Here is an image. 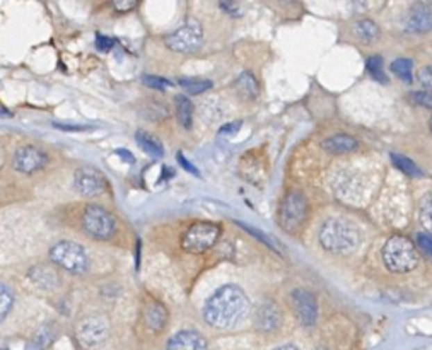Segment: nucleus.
<instances>
[{
	"instance_id": "nucleus-1",
	"label": "nucleus",
	"mask_w": 432,
	"mask_h": 350,
	"mask_svg": "<svg viewBox=\"0 0 432 350\" xmlns=\"http://www.w3.org/2000/svg\"><path fill=\"white\" fill-rule=\"evenodd\" d=\"M251 304L243 289L226 284L212 292L203 304L202 315L208 326L215 330H234L248 319Z\"/></svg>"
},
{
	"instance_id": "nucleus-2",
	"label": "nucleus",
	"mask_w": 432,
	"mask_h": 350,
	"mask_svg": "<svg viewBox=\"0 0 432 350\" xmlns=\"http://www.w3.org/2000/svg\"><path fill=\"white\" fill-rule=\"evenodd\" d=\"M318 241L331 255L349 256L363 243V233L356 222L344 217H330L319 227Z\"/></svg>"
},
{
	"instance_id": "nucleus-3",
	"label": "nucleus",
	"mask_w": 432,
	"mask_h": 350,
	"mask_svg": "<svg viewBox=\"0 0 432 350\" xmlns=\"http://www.w3.org/2000/svg\"><path fill=\"white\" fill-rule=\"evenodd\" d=\"M383 263L391 274H410L419 267V253L408 238L394 234L383 247Z\"/></svg>"
},
{
	"instance_id": "nucleus-4",
	"label": "nucleus",
	"mask_w": 432,
	"mask_h": 350,
	"mask_svg": "<svg viewBox=\"0 0 432 350\" xmlns=\"http://www.w3.org/2000/svg\"><path fill=\"white\" fill-rule=\"evenodd\" d=\"M50 260L72 275H84L89 270V256L76 241L63 240L50 248Z\"/></svg>"
},
{
	"instance_id": "nucleus-5",
	"label": "nucleus",
	"mask_w": 432,
	"mask_h": 350,
	"mask_svg": "<svg viewBox=\"0 0 432 350\" xmlns=\"http://www.w3.org/2000/svg\"><path fill=\"white\" fill-rule=\"evenodd\" d=\"M308 199L299 190H290L279 210V226L288 234H297L308 219Z\"/></svg>"
},
{
	"instance_id": "nucleus-6",
	"label": "nucleus",
	"mask_w": 432,
	"mask_h": 350,
	"mask_svg": "<svg viewBox=\"0 0 432 350\" xmlns=\"http://www.w3.org/2000/svg\"><path fill=\"white\" fill-rule=\"evenodd\" d=\"M219 238H221V226L215 222L200 221L185 231L181 248L190 255H202L217 244Z\"/></svg>"
},
{
	"instance_id": "nucleus-7",
	"label": "nucleus",
	"mask_w": 432,
	"mask_h": 350,
	"mask_svg": "<svg viewBox=\"0 0 432 350\" xmlns=\"http://www.w3.org/2000/svg\"><path fill=\"white\" fill-rule=\"evenodd\" d=\"M166 47L174 53H193L203 44V28L197 19H186L180 28L165 38Z\"/></svg>"
},
{
	"instance_id": "nucleus-8",
	"label": "nucleus",
	"mask_w": 432,
	"mask_h": 350,
	"mask_svg": "<svg viewBox=\"0 0 432 350\" xmlns=\"http://www.w3.org/2000/svg\"><path fill=\"white\" fill-rule=\"evenodd\" d=\"M83 229L92 240L106 241L113 238L115 231H117V221L106 208L92 203V206L85 207L83 214Z\"/></svg>"
},
{
	"instance_id": "nucleus-9",
	"label": "nucleus",
	"mask_w": 432,
	"mask_h": 350,
	"mask_svg": "<svg viewBox=\"0 0 432 350\" xmlns=\"http://www.w3.org/2000/svg\"><path fill=\"white\" fill-rule=\"evenodd\" d=\"M108 335H110V323L99 315L85 316L77 323V342L85 350H98L108 340Z\"/></svg>"
},
{
	"instance_id": "nucleus-10",
	"label": "nucleus",
	"mask_w": 432,
	"mask_h": 350,
	"mask_svg": "<svg viewBox=\"0 0 432 350\" xmlns=\"http://www.w3.org/2000/svg\"><path fill=\"white\" fill-rule=\"evenodd\" d=\"M74 186L79 195L85 199H94V197L103 195L106 190V178L96 167L83 166L74 173Z\"/></svg>"
},
{
	"instance_id": "nucleus-11",
	"label": "nucleus",
	"mask_w": 432,
	"mask_h": 350,
	"mask_svg": "<svg viewBox=\"0 0 432 350\" xmlns=\"http://www.w3.org/2000/svg\"><path fill=\"white\" fill-rule=\"evenodd\" d=\"M290 303L304 328H311L318 322V303L311 290L297 288L290 292Z\"/></svg>"
},
{
	"instance_id": "nucleus-12",
	"label": "nucleus",
	"mask_w": 432,
	"mask_h": 350,
	"mask_svg": "<svg viewBox=\"0 0 432 350\" xmlns=\"http://www.w3.org/2000/svg\"><path fill=\"white\" fill-rule=\"evenodd\" d=\"M13 165L19 173L33 174L48 165V156L35 145H24L16 151Z\"/></svg>"
},
{
	"instance_id": "nucleus-13",
	"label": "nucleus",
	"mask_w": 432,
	"mask_h": 350,
	"mask_svg": "<svg viewBox=\"0 0 432 350\" xmlns=\"http://www.w3.org/2000/svg\"><path fill=\"white\" fill-rule=\"evenodd\" d=\"M256 330L262 333L272 335L281 330L282 326V312L281 309L272 301H263L255 312Z\"/></svg>"
},
{
	"instance_id": "nucleus-14",
	"label": "nucleus",
	"mask_w": 432,
	"mask_h": 350,
	"mask_svg": "<svg viewBox=\"0 0 432 350\" xmlns=\"http://www.w3.org/2000/svg\"><path fill=\"white\" fill-rule=\"evenodd\" d=\"M207 338L197 330H181L167 340L166 350H207Z\"/></svg>"
},
{
	"instance_id": "nucleus-15",
	"label": "nucleus",
	"mask_w": 432,
	"mask_h": 350,
	"mask_svg": "<svg viewBox=\"0 0 432 350\" xmlns=\"http://www.w3.org/2000/svg\"><path fill=\"white\" fill-rule=\"evenodd\" d=\"M322 147H323V151H326L329 154L342 156V154H349V152L357 151L359 142H357L352 135H347V133H338V135H331L329 137V139L323 140Z\"/></svg>"
},
{
	"instance_id": "nucleus-16",
	"label": "nucleus",
	"mask_w": 432,
	"mask_h": 350,
	"mask_svg": "<svg viewBox=\"0 0 432 350\" xmlns=\"http://www.w3.org/2000/svg\"><path fill=\"white\" fill-rule=\"evenodd\" d=\"M432 26L431 7L426 3H417L412 7L407 19V29L412 33H427Z\"/></svg>"
},
{
	"instance_id": "nucleus-17",
	"label": "nucleus",
	"mask_w": 432,
	"mask_h": 350,
	"mask_svg": "<svg viewBox=\"0 0 432 350\" xmlns=\"http://www.w3.org/2000/svg\"><path fill=\"white\" fill-rule=\"evenodd\" d=\"M28 278L36 285V288L43 290H53L60 284L57 272L48 268L47 265H36L28 272Z\"/></svg>"
},
{
	"instance_id": "nucleus-18",
	"label": "nucleus",
	"mask_w": 432,
	"mask_h": 350,
	"mask_svg": "<svg viewBox=\"0 0 432 350\" xmlns=\"http://www.w3.org/2000/svg\"><path fill=\"white\" fill-rule=\"evenodd\" d=\"M145 323L152 331H161L167 323V309L159 301L147 304L145 308Z\"/></svg>"
},
{
	"instance_id": "nucleus-19",
	"label": "nucleus",
	"mask_w": 432,
	"mask_h": 350,
	"mask_svg": "<svg viewBox=\"0 0 432 350\" xmlns=\"http://www.w3.org/2000/svg\"><path fill=\"white\" fill-rule=\"evenodd\" d=\"M135 142L142 151L147 152L149 156H152V158L161 159L163 156H165V147H163L161 140H159L158 137L151 135L149 132L139 130V132L135 133Z\"/></svg>"
},
{
	"instance_id": "nucleus-20",
	"label": "nucleus",
	"mask_w": 432,
	"mask_h": 350,
	"mask_svg": "<svg viewBox=\"0 0 432 350\" xmlns=\"http://www.w3.org/2000/svg\"><path fill=\"white\" fill-rule=\"evenodd\" d=\"M354 31H356V36L360 40V42L367 43V44L378 42V38H379L378 24L371 19L357 21L356 26H354Z\"/></svg>"
},
{
	"instance_id": "nucleus-21",
	"label": "nucleus",
	"mask_w": 432,
	"mask_h": 350,
	"mask_svg": "<svg viewBox=\"0 0 432 350\" xmlns=\"http://www.w3.org/2000/svg\"><path fill=\"white\" fill-rule=\"evenodd\" d=\"M236 89L247 99H255L258 96V83H256L255 76L248 70L240 74V77L236 79Z\"/></svg>"
},
{
	"instance_id": "nucleus-22",
	"label": "nucleus",
	"mask_w": 432,
	"mask_h": 350,
	"mask_svg": "<svg viewBox=\"0 0 432 350\" xmlns=\"http://www.w3.org/2000/svg\"><path fill=\"white\" fill-rule=\"evenodd\" d=\"M174 110H176V118L183 128H190L193 122V104L183 94L174 98Z\"/></svg>"
},
{
	"instance_id": "nucleus-23",
	"label": "nucleus",
	"mask_w": 432,
	"mask_h": 350,
	"mask_svg": "<svg viewBox=\"0 0 432 350\" xmlns=\"http://www.w3.org/2000/svg\"><path fill=\"white\" fill-rule=\"evenodd\" d=\"M391 72L398 77L400 81H404L405 84L413 83V62L410 58H397V60L391 62Z\"/></svg>"
},
{
	"instance_id": "nucleus-24",
	"label": "nucleus",
	"mask_w": 432,
	"mask_h": 350,
	"mask_svg": "<svg viewBox=\"0 0 432 350\" xmlns=\"http://www.w3.org/2000/svg\"><path fill=\"white\" fill-rule=\"evenodd\" d=\"M390 158H391V161H393V165L397 166L398 169L401 171V173L407 174V176H410V178L422 176V171H420V167L417 166L415 162L412 161V159H408L407 156L397 154V152H391Z\"/></svg>"
},
{
	"instance_id": "nucleus-25",
	"label": "nucleus",
	"mask_w": 432,
	"mask_h": 350,
	"mask_svg": "<svg viewBox=\"0 0 432 350\" xmlns=\"http://www.w3.org/2000/svg\"><path fill=\"white\" fill-rule=\"evenodd\" d=\"M181 85V89H185L186 94H202V92L212 89V81L207 79H192V77H186V79L178 81Z\"/></svg>"
},
{
	"instance_id": "nucleus-26",
	"label": "nucleus",
	"mask_w": 432,
	"mask_h": 350,
	"mask_svg": "<svg viewBox=\"0 0 432 350\" xmlns=\"http://www.w3.org/2000/svg\"><path fill=\"white\" fill-rule=\"evenodd\" d=\"M366 69H367V72L371 74V77L376 81V83L388 84V76H386L385 69H383V57L381 55H374V57H371L366 63Z\"/></svg>"
},
{
	"instance_id": "nucleus-27",
	"label": "nucleus",
	"mask_w": 432,
	"mask_h": 350,
	"mask_svg": "<svg viewBox=\"0 0 432 350\" xmlns=\"http://www.w3.org/2000/svg\"><path fill=\"white\" fill-rule=\"evenodd\" d=\"M14 306V296L6 285L0 284V323L9 316L10 309Z\"/></svg>"
},
{
	"instance_id": "nucleus-28",
	"label": "nucleus",
	"mask_w": 432,
	"mask_h": 350,
	"mask_svg": "<svg viewBox=\"0 0 432 350\" xmlns=\"http://www.w3.org/2000/svg\"><path fill=\"white\" fill-rule=\"evenodd\" d=\"M236 224H238V226H241V227H243V229H244V231H247V233L249 234V236H255V238H258V240H260V241H262V243H263V244H267V247H268V248H270V249H272V251H275V253H281V251H279L277 244H275V241H274V240H272V238H268V236H267V234H263V233H262V231H260V229H256V227H251V226L244 224V222H240V221H238V222H236Z\"/></svg>"
},
{
	"instance_id": "nucleus-29",
	"label": "nucleus",
	"mask_w": 432,
	"mask_h": 350,
	"mask_svg": "<svg viewBox=\"0 0 432 350\" xmlns=\"http://www.w3.org/2000/svg\"><path fill=\"white\" fill-rule=\"evenodd\" d=\"M142 83L147 85V88L158 89V91H165V89L173 88V83H169V81L165 79V77L149 76V74H145V76H142Z\"/></svg>"
},
{
	"instance_id": "nucleus-30",
	"label": "nucleus",
	"mask_w": 432,
	"mask_h": 350,
	"mask_svg": "<svg viewBox=\"0 0 432 350\" xmlns=\"http://www.w3.org/2000/svg\"><path fill=\"white\" fill-rule=\"evenodd\" d=\"M431 197L427 195L422 200V206H420V222H422L427 231L431 229Z\"/></svg>"
},
{
	"instance_id": "nucleus-31",
	"label": "nucleus",
	"mask_w": 432,
	"mask_h": 350,
	"mask_svg": "<svg viewBox=\"0 0 432 350\" xmlns=\"http://www.w3.org/2000/svg\"><path fill=\"white\" fill-rule=\"evenodd\" d=\"M412 101L415 104H419V106H424L429 110L431 108V94L427 91H417V92H412Z\"/></svg>"
},
{
	"instance_id": "nucleus-32",
	"label": "nucleus",
	"mask_w": 432,
	"mask_h": 350,
	"mask_svg": "<svg viewBox=\"0 0 432 350\" xmlns=\"http://www.w3.org/2000/svg\"><path fill=\"white\" fill-rule=\"evenodd\" d=\"M241 125H243V122H231V124H226L224 126H221V130H219V135H234L236 132H240L241 130Z\"/></svg>"
},
{
	"instance_id": "nucleus-33",
	"label": "nucleus",
	"mask_w": 432,
	"mask_h": 350,
	"mask_svg": "<svg viewBox=\"0 0 432 350\" xmlns=\"http://www.w3.org/2000/svg\"><path fill=\"white\" fill-rule=\"evenodd\" d=\"M176 159H178V162H180V166H181V167H183V169H185V171H188V173H190V174H193V176H200V171H199V169H197V167H195V166H193V165H192V162H190V161H188V159H186V158H185V156H183V154H181V152H178Z\"/></svg>"
},
{
	"instance_id": "nucleus-34",
	"label": "nucleus",
	"mask_w": 432,
	"mask_h": 350,
	"mask_svg": "<svg viewBox=\"0 0 432 350\" xmlns=\"http://www.w3.org/2000/svg\"><path fill=\"white\" fill-rule=\"evenodd\" d=\"M115 42L111 38H108V36H103V35H98L96 36V47H98L99 51H110L111 48H113Z\"/></svg>"
},
{
	"instance_id": "nucleus-35",
	"label": "nucleus",
	"mask_w": 432,
	"mask_h": 350,
	"mask_svg": "<svg viewBox=\"0 0 432 350\" xmlns=\"http://www.w3.org/2000/svg\"><path fill=\"white\" fill-rule=\"evenodd\" d=\"M417 244H419L420 249H424L426 253L432 251V241H431V236L427 233H420L419 236H417Z\"/></svg>"
},
{
	"instance_id": "nucleus-36",
	"label": "nucleus",
	"mask_w": 432,
	"mask_h": 350,
	"mask_svg": "<svg viewBox=\"0 0 432 350\" xmlns=\"http://www.w3.org/2000/svg\"><path fill=\"white\" fill-rule=\"evenodd\" d=\"M419 79H420V83L424 84V88H426V89L431 88V81H432L431 67H424V69L420 70V72H419Z\"/></svg>"
},
{
	"instance_id": "nucleus-37",
	"label": "nucleus",
	"mask_w": 432,
	"mask_h": 350,
	"mask_svg": "<svg viewBox=\"0 0 432 350\" xmlns=\"http://www.w3.org/2000/svg\"><path fill=\"white\" fill-rule=\"evenodd\" d=\"M117 156H120L122 159H124L125 162H128V165H133L135 162V158H133L132 152H128L126 149H117Z\"/></svg>"
},
{
	"instance_id": "nucleus-38",
	"label": "nucleus",
	"mask_w": 432,
	"mask_h": 350,
	"mask_svg": "<svg viewBox=\"0 0 432 350\" xmlns=\"http://www.w3.org/2000/svg\"><path fill=\"white\" fill-rule=\"evenodd\" d=\"M221 9H224L226 12H229L231 16H234V17L241 16L240 7H236V6H234V3H221Z\"/></svg>"
},
{
	"instance_id": "nucleus-39",
	"label": "nucleus",
	"mask_w": 432,
	"mask_h": 350,
	"mask_svg": "<svg viewBox=\"0 0 432 350\" xmlns=\"http://www.w3.org/2000/svg\"><path fill=\"white\" fill-rule=\"evenodd\" d=\"M135 6H137V2H117L115 3V7H117L118 10H122V12H126V10L133 9Z\"/></svg>"
},
{
	"instance_id": "nucleus-40",
	"label": "nucleus",
	"mask_w": 432,
	"mask_h": 350,
	"mask_svg": "<svg viewBox=\"0 0 432 350\" xmlns=\"http://www.w3.org/2000/svg\"><path fill=\"white\" fill-rule=\"evenodd\" d=\"M274 350H301V349L297 347L296 344H284V345H279V347H275Z\"/></svg>"
},
{
	"instance_id": "nucleus-41",
	"label": "nucleus",
	"mask_w": 432,
	"mask_h": 350,
	"mask_svg": "<svg viewBox=\"0 0 432 350\" xmlns=\"http://www.w3.org/2000/svg\"><path fill=\"white\" fill-rule=\"evenodd\" d=\"M3 165H6V151H3V147L0 145V171H2Z\"/></svg>"
},
{
	"instance_id": "nucleus-42",
	"label": "nucleus",
	"mask_w": 432,
	"mask_h": 350,
	"mask_svg": "<svg viewBox=\"0 0 432 350\" xmlns=\"http://www.w3.org/2000/svg\"><path fill=\"white\" fill-rule=\"evenodd\" d=\"M318 350H326V349H318Z\"/></svg>"
}]
</instances>
